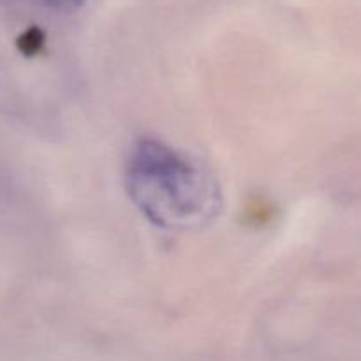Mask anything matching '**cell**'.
Listing matches in <instances>:
<instances>
[{"label": "cell", "mask_w": 361, "mask_h": 361, "mask_svg": "<svg viewBox=\"0 0 361 361\" xmlns=\"http://www.w3.org/2000/svg\"><path fill=\"white\" fill-rule=\"evenodd\" d=\"M46 44V34L39 27H30L16 39V46L23 56H35Z\"/></svg>", "instance_id": "cell-2"}, {"label": "cell", "mask_w": 361, "mask_h": 361, "mask_svg": "<svg viewBox=\"0 0 361 361\" xmlns=\"http://www.w3.org/2000/svg\"><path fill=\"white\" fill-rule=\"evenodd\" d=\"M126 180L136 207L161 228L194 229L219 208V190L207 173L157 140L134 147Z\"/></svg>", "instance_id": "cell-1"}, {"label": "cell", "mask_w": 361, "mask_h": 361, "mask_svg": "<svg viewBox=\"0 0 361 361\" xmlns=\"http://www.w3.org/2000/svg\"><path fill=\"white\" fill-rule=\"evenodd\" d=\"M85 0H46L49 7L56 11H62V13H71V11H76L83 6Z\"/></svg>", "instance_id": "cell-3"}]
</instances>
